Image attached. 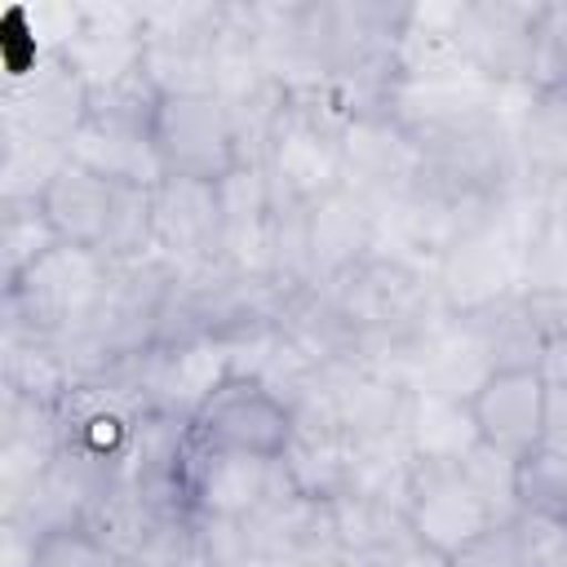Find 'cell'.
I'll return each instance as SVG.
<instances>
[{
	"label": "cell",
	"instance_id": "1",
	"mask_svg": "<svg viewBox=\"0 0 567 567\" xmlns=\"http://www.w3.org/2000/svg\"><path fill=\"white\" fill-rule=\"evenodd\" d=\"M115 266L89 248L53 244L13 284H4V332L66 341L106 301Z\"/></svg>",
	"mask_w": 567,
	"mask_h": 567
},
{
	"label": "cell",
	"instance_id": "2",
	"mask_svg": "<svg viewBox=\"0 0 567 567\" xmlns=\"http://www.w3.org/2000/svg\"><path fill=\"white\" fill-rule=\"evenodd\" d=\"M155 102L159 93L151 89L146 75L89 93V115L71 137V164L120 186H155L164 177L155 137H151Z\"/></svg>",
	"mask_w": 567,
	"mask_h": 567
},
{
	"label": "cell",
	"instance_id": "3",
	"mask_svg": "<svg viewBox=\"0 0 567 567\" xmlns=\"http://www.w3.org/2000/svg\"><path fill=\"white\" fill-rule=\"evenodd\" d=\"M151 137L164 177L221 182L239 164H248L230 106L217 93H159Z\"/></svg>",
	"mask_w": 567,
	"mask_h": 567
},
{
	"label": "cell",
	"instance_id": "4",
	"mask_svg": "<svg viewBox=\"0 0 567 567\" xmlns=\"http://www.w3.org/2000/svg\"><path fill=\"white\" fill-rule=\"evenodd\" d=\"M221 4H142V75L155 93H213Z\"/></svg>",
	"mask_w": 567,
	"mask_h": 567
},
{
	"label": "cell",
	"instance_id": "5",
	"mask_svg": "<svg viewBox=\"0 0 567 567\" xmlns=\"http://www.w3.org/2000/svg\"><path fill=\"white\" fill-rule=\"evenodd\" d=\"M403 518L416 540L439 549L443 558L461 554L478 536H487L501 518V509L478 492V483L465 474L461 461H416L408 470L403 487Z\"/></svg>",
	"mask_w": 567,
	"mask_h": 567
},
{
	"label": "cell",
	"instance_id": "6",
	"mask_svg": "<svg viewBox=\"0 0 567 567\" xmlns=\"http://www.w3.org/2000/svg\"><path fill=\"white\" fill-rule=\"evenodd\" d=\"M292 408L279 390L257 377L230 372L190 416V439L217 452H244L261 461H284L292 443Z\"/></svg>",
	"mask_w": 567,
	"mask_h": 567
},
{
	"label": "cell",
	"instance_id": "7",
	"mask_svg": "<svg viewBox=\"0 0 567 567\" xmlns=\"http://www.w3.org/2000/svg\"><path fill=\"white\" fill-rule=\"evenodd\" d=\"M151 252L182 279L221 266V199L217 182L159 177L151 186Z\"/></svg>",
	"mask_w": 567,
	"mask_h": 567
},
{
	"label": "cell",
	"instance_id": "8",
	"mask_svg": "<svg viewBox=\"0 0 567 567\" xmlns=\"http://www.w3.org/2000/svg\"><path fill=\"white\" fill-rule=\"evenodd\" d=\"M84 115H89V84L62 62V53H44L22 75L4 80L0 133L35 137L71 155V137L80 133Z\"/></svg>",
	"mask_w": 567,
	"mask_h": 567
},
{
	"label": "cell",
	"instance_id": "9",
	"mask_svg": "<svg viewBox=\"0 0 567 567\" xmlns=\"http://www.w3.org/2000/svg\"><path fill=\"white\" fill-rule=\"evenodd\" d=\"M230 377V346L217 337H177L155 341L133 359V381L146 408L190 421L199 403Z\"/></svg>",
	"mask_w": 567,
	"mask_h": 567
},
{
	"label": "cell",
	"instance_id": "10",
	"mask_svg": "<svg viewBox=\"0 0 567 567\" xmlns=\"http://www.w3.org/2000/svg\"><path fill=\"white\" fill-rule=\"evenodd\" d=\"M288 487V474L279 461L244 456V452H217L190 439L186 452V505L190 514H221V518H257L270 501H279Z\"/></svg>",
	"mask_w": 567,
	"mask_h": 567
},
{
	"label": "cell",
	"instance_id": "11",
	"mask_svg": "<svg viewBox=\"0 0 567 567\" xmlns=\"http://www.w3.org/2000/svg\"><path fill=\"white\" fill-rule=\"evenodd\" d=\"M540 0H461L456 27L470 49V66L487 84H527L536 49Z\"/></svg>",
	"mask_w": 567,
	"mask_h": 567
},
{
	"label": "cell",
	"instance_id": "12",
	"mask_svg": "<svg viewBox=\"0 0 567 567\" xmlns=\"http://www.w3.org/2000/svg\"><path fill=\"white\" fill-rule=\"evenodd\" d=\"M53 53H62L89 93L142 75V4H75V27Z\"/></svg>",
	"mask_w": 567,
	"mask_h": 567
},
{
	"label": "cell",
	"instance_id": "13",
	"mask_svg": "<svg viewBox=\"0 0 567 567\" xmlns=\"http://www.w3.org/2000/svg\"><path fill=\"white\" fill-rule=\"evenodd\" d=\"M301 244H306L310 288L341 279L350 266L377 252V204L350 182L337 186L319 204L301 208Z\"/></svg>",
	"mask_w": 567,
	"mask_h": 567
},
{
	"label": "cell",
	"instance_id": "14",
	"mask_svg": "<svg viewBox=\"0 0 567 567\" xmlns=\"http://www.w3.org/2000/svg\"><path fill=\"white\" fill-rule=\"evenodd\" d=\"M120 199H124V186L120 182H106L80 164H62L49 186L40 190V213L53 230L58 244H71V248H89L97 257H106L111 239H115V221H120Z\"/></svg>",
	"mask_w": 567,
	"mask_h": 567
},
{
	"label": "cell",
	"instance_id": "15",
	"mask_svg": "<svg viewBox=\"0 0 567 567\" xmlns=\"http://www.w3.org/2000/svg\"><path fill=\"white\" fill-rule=\"evenodd\" d=\"M341 151H346V182L363 190L372 204L394 199L416 182V164H421L416 137L385 111V102L350 120Z\"/></svg>",
	"mask_w": 567,
	"mask_h": 567
},
{
	"label": "cell",
	"instance_id": "16",
	"mask_svg": "<svg viewBox=\"0 0 567 567\" xmlns=\"http://www.w3.org/2000/svg\"><path fill=\"white\" fill-rule=\"evenodd\" d=\"M545 399L549 385L536 368H496L474 394L470 412L478 439L505 456H523L545 439Z\"/></svg>",
	"mask_w": 567,
	"mask_h": 567
},
{
	"label": "cell",
	"instance_id": "17",
	"mask_svg": "<svg viewBox=\"0 0 567 567\" xmlns=\"http://www.w3.org/2000/svg\"><path fill=\"white\" fill-rule=\"evenodd\" d=\"M394 80H465L474 75L456 4H408L394 35Z\"/></svg>",
	"mask_w": 567,
	"mask_h": 567
},
{
	"label": "cell",
	"instance_id": "18",
	"mask_svg": "<svg viewBox=\"0 0 567 567\" xmlns=\"http://www.w3.org/2000/svg\"><path fill=\"white\" fill-rule=\"evenodd\" d=\"M403 443L416 461H465L483 439L470 412V399H447L430 390H412Z\"/></svg>",
	"mask_w": 567,
	"mask_h": 567
},
{
	"label": "cell",
	"instance_id": "19",
	"mask_svg": "<svg viewBox=\"0 0 567 567\" xmlns=\"http://www.w3.org/2000/svg\"><path fill=\"white\" fill-rule=\"evenodd\" d=\"M323 505H328V527H332L337 549L359 554V558H377L385 545H394L408 532L403 505L390 496L363 492V487H350Z\"/></svg>",
	"mask_w": 567,
	"mask_h": 567
},
{
	"label": "cell",
	"instance_id": "20",
	"mask_svg": "<svg viewBox=\"0 0 567 567\" xmlns=\"http://www.w3.org/2000/svg\"><path fill=\"white\" fill-rule=\"evenodd\" d=\"M567 292V186L549 190L523 252V297L554 301Z\"/></svg>",
	"mask_w": 567,
	"mask_h": 567
},
{
	"label": "cell",
	"instance_id": "21",
	"mask_svg": "<svg viewBox=\"0 0 567 567\" xmlns=\"http://www.w3.org/2000/svg\"><path fill=\"white\" fill-rule=\"evenodd\" d=\"M514 514L567 518V452L536 443L514 461Z\"/></svg>",
	"mask_w": 567,
	"mask_h": 567
},
{
	"label": "cell",
	"instance_id": "22",
	"mask_svg": "<svg viewBox=\"0 0 567 567\" xmlns=\"http://www.w3.org/2000/svg\"><path fill=\"white\" fill-rule=\"evenodd\" d=\"M58 239L35 199H0V279L4 284H13Z\"/></svg>",
	"mask_w": 567,
	"mask_h": 567
},
{
	"label": "cell",
	"instance_id": "23",
	"mask_svg": "<svg viewBox=\"0 0 567 567\" xmlns=\"http://www.w3.org/2000/svg\"><path fill=\"white\" fill-rule=\"evenodd\" d=\"M4 137V164H0V199H40L49 177L71 159L62 146L35 142V137Z\"/></svg>",
	"mask_w": 567,
	"mask_h": 567
},
{
	"label": "cell",
	"instance_id": "24",
	"mask_svg": "<svg viewBox=\"0 0 567 567\" xmlns=\"http://www.w3.org/2000/svg\"><path fill=\"white\" fill-rule=\"evenodd\" d=\"M195 558L199 567H261V545L252 518H221V514H190Z\"/></svg>",
	"mask_w": 567,
	"mask_h": 567
},
{
	"label": "cell",
	"instance_id": "25",
	"mask_svg": "<svg viewBox=\"0 0 567 567\" xmlns=\"http://www.w3.org/2000/svg\"><path fill=\"white\" fill-rule=\"evenodd\" d=\"M536 93L567 89V0H540L536 18V49H532V80Z\"/></svg>",
	"mask_w": 567,
	"mask_h": 567
},
{
	"label": "cell",
	"instance_id": "26",
	"mask_svg": "<svg viewBox=\"0 0 567 567\" xmlns=\"http://www.w3.org/2000/svg\"><path fill=\"white\" fill-rule=\"evenodd\" d=\"M35 567H124V563L97 540L93 527L66 523L35 536Z\"/></svg>",
	"mask_w": 567,
	"mask_h": 567
},
{
	"label": "cell",
	"instance_id": "27",
	"mask_svg": "<svg viewBox=\"0 0 567 567\" xmlns=\"http://www.w3.org/2000/svg\"><path fill=\"white\" fill-rule=\"evenodd\" d=\"M509 527H514L523 567H567V518L514 514Z\"/></svg>",
	"mask_w": 567,
	"mask_h": 567
},
{
	"label": "cell",
	"instance_id": "28",
	"mask_svg": "<svg viewBox=\"0 0 567 567\" xmlns=\"http://www.w3.org/2000/svg\"><path fill=\"white\" fill-rule=\"evenodd\" d=\"M514 461L518 456H505V452H496V447H487V443H478L461 465H465V474L478 483V492L501 509V518H514Z\"/></svg>",
	"mask_w": 567,
	"mask_h": 567
},
{
	"label": "cell",
	"instance_id": "29",
	"mask_svg": "<svg viewBox=\"0 0 567 567\" xmlns=\"http://www.w3.org/2000/svg\"><path fill=\"white\" fill-rule=\"evenodd\" d=\"M447 567H523L518 545H514V527L509 523H496L487 536H478L474 545H465L461 554H452Z\"/></svg>",
	"mask_w": 567,
	"mask_h": 567
},
{
	"label": "cell",
	"instance_id": "30",
	"mask_svg": "<svg viewBox=\"0 0 567 567\" xmlns=\"http://www.w3.org/2000/svg\"><path fill=\"white\" fill-rule=\"evenodd\" d=\"M368 567H447V558L439 549H430L425 540H416L412 532H403L394 545H385L377 558H368Z\"/></svg>",
	"mask_w": 567,
	"mask_h": 567
},
{
	"label": "cell",
	"instance_id": "31",
	"mask_svg": "<svg viewBox=\"0 0 567 567\" xmlns=\"http://www.w3.org/2000/svg\"><path fill=\"white\" fill-rule=\"evenodd\" d=\"M536 372L549 390H567V332H545L540 354H536Z\"/></svg>",
	"mask_w": 567,
	"mask_h": 567
},
{
	"label": "cell",
	"instance_id": "32",
	"mask_svg": "<svg viewBox=\"0 0 567 567\" xmlns=\"http://www.w3.org/2000/svg\"><path fill=\"white\" fill-rule=\"evenodd\" d=\"M4 549H0V567H35V532H27L22 523H0Z\"/></svg>",
	"mask_w": 567,
	"mask_h": 567
},
{
	"label": "cell",
	"instance_id": "33",
	"mask_svg": "<svg viewBox=\"0 0 567 567\" xmlns=\"http://www.w3.org/2000/svg\"><path fill=\"white\" fill-rule=\"evenodd\" d=\"M540 443H554L567 452V390H549L545 399V439Z\"/></svg>",
	"mask_w": 567,
	"mask_h": 567
},
{
	"label": "cell",
	"instance_id": "34",
	"mask_svg": "<svg viewBox=\"0 0 567 567\" xmlns=\"http://www.w3.org/2000/svg\"><path fill=\"white\" fill-rule=\"evenodd\" d=\"M536 310H540V319H545L549 332H567V292L554 297V301H536Z\"/></svg>",
	"mask_w": 567,
	"mask_h": 567
},
{
	"label": "cell",
	"instance_id": "35",
	"mask_svg": "<svg viewBox=\"0 0 567 567\" xmlns=\"http://www.w3.org/2000/svg\"><path fill=\"white\" fill-rule=\"evenodd\" d=\"M306 567H368V558H359V554H346V549H323V554H315Z\"/></svg>",
	"mask_w": 567,
	"mask_h": 567
},
{
	"label": "cell",
	"instance_id": "36",
	"mask_svg": "<svg viewBox=\"0 0 567 567\" xmlns=\"http://www.w3.org/2000/svg\"><path fill=\"white\" fill-rule=\"evenodd\" d=\"M124 567H142V563H124Z\"/></svg>",
	"mask_w": 567,
	"mask_h": 567
}]
</instances>
